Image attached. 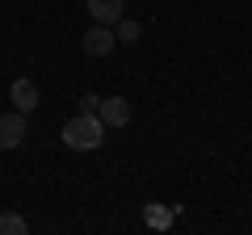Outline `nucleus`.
<instances>
[{
  "mask_svg": "<svg viewBox=\"0 0 252 235\" xmlns=\"http://www.w3.org/2000/svg\"><path fill=\"white\" fill-rule=\"evenodd\" d=\"M101 139H105V122L97 114H76L63 126V143L72 151H93V147H101Z\"/></svg>",
  "mask_w": 252,
  "mask_h": 235,
  "instance_id": "nucleus-1",
  "label": "nucleus"
},
{
  "mask_svg": "<svg viewBox=\"0 0 252 235\" xmlns=\"http://www.w3.org/2000/svg\"><path fill=\"white\" fill-rule=\"evenodd\" d=\"M80 46H84V55H93V59H101V55H109L118 46V34H114V26H93V29H84V38H80Z\"/></svg>",
  "mask_w": 252,
  "mask_h": 235,
  "instance_id": "nucleus-2",
  "label": "nucleus"
},
{
  "mask_svg": "<svg viewBox=\"0 0 252 235\" xmlns=\"http://www.w3.org/2000/svg\"><path fill=\"white\" fill-rule=\"evenodd\" d=\"M26 143V114L13 109V114H0V151H13V147Z\"/></svg>",
  "mask_w": 252,
  "mask_h": 235,
  "instance_id": "nucleus-3",
  "label": "nucleus"
},
{
  "mask_svg": "<svg viewBox=\"0 0 252 235\" xmlns=\"http://www.w3.org/2000/svg\"><path fill=\"white\" fill-rule=\"evenodd\" d=\"M97 118L105 122L109 130L126 126V122H130V101H126V97H109V101H101V105H97Z\"/></svg>",
  "mask_w": 252,
  "mask_h": 235,
  "instance_id": "nucleus-4",
  "label": "nucleus"
},
{
  "mask_svg": "<svg viewBox=\"0 0 252 235\" xmlns=\"http://www.w3.org/2000/svg\"><path fill=\"white\" fill-rule=\"evenodd\" d=\"M89 13L101 26H118L126 17V0H89Z\"/></svg>",
  "mask_w": 252,
  "mask_h": 235,
  "instance_id": "nucleus-5",
  "label": "nucleus"
},
{
  "mask_svg": "<svg viewBox=\"0 0 252 235\" xmlns=\"http://www.w3.org/2000/svg\"><path fill=\"white\" fill-rule=\"evenodd\" d=\"M9 97H13V105H17L21 114H30V109L38 105V84L30 80V76H17V80H13V88H9Z\"/></svg>",
  "mask_w": 252,
  "mask_h": 235,
  "instance_id": "nucleus-6",
  "label": "nucleus"
},
{
  "mask_svg": "<svg viewBox=\"0 0 252 235\" xmlns=\"http://www.w3.org/2000/svg\"><path fill=\"white\" fill-rule=\"evenodd\" d=\"M143 218H147V227H152V231H164V227L172 223V210L160 206V202H152V206H143Z\"/></svg>",
  "mask_w": 252,
  "mask_h": 235,
  "instance_id": "nucleus-7",
  "label": "nucleus"
},
{
  "mask_svg": "<svg viewBox=\"0 0 252 235\" xmlns=\"http://www.w3.org/2000/svg\"><path fill=\"white\" fill-rule=\"evenodd\" d=\"M114 34H118V42H126V46H135L139 38H143V29H139V21H130V17H122L114 26Z\"/></svg>",
  "mask_w": 252,
  "mask_h": 235,
  "instance_id": "nucleus-8",
  "label": "nucleus"
},
{
  "mask_svg": "<svg viewBox=\"0 0 252 235\" xmlns=\"http://www.w3.org/2000/svg\"><path fill=\"white\" fill-rule=\"evenodd\" d=\"M26 231H30V223L21 214H13V210H9V214H0V235H26Z\"/></svg>",
  "mask_w": 252,
  "mask_h": 235,
  "instance_id": "nucleus-9",
  "label": "nucleus"
},
{
  "mask_svg": "<svg viewBox=\"0 0 252 235\" xmlns=\"http://www.w3.org/2000/svg\"><path fill=\"white\" fill-rule=\"evenodd\" d=\"M97 105H101L97 92H84V97H80V114H97Z\"/></svg>",
  "mask_w": 252,
  "mask_h": 235,
  "instance_id": "nucleus-10",
  "label": "nucleus"
}]
</instances>
